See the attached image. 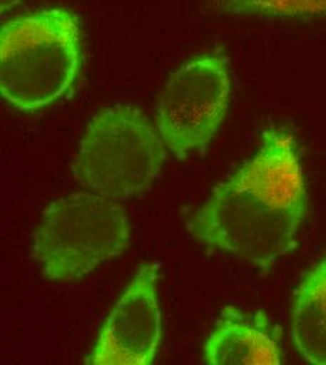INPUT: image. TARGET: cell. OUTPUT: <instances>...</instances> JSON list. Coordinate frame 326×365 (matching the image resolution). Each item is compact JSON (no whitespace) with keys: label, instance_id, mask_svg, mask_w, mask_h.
<instances>
[{"label":"cell","instance_id":"6da1fadb","mask_svg":"<svg viewBox=\"0 0 326 365\" xmlns=\"http://www.w3.org/2000/svg\"><path fill=\"white\" fill-rule=\"evenodd\" d=\"M307 210V185L292 134L263 133L258 153L218 184L194 214V237L268 270L297 246Z\"/></svg>","mask_w":326,"mask_h":365},{"label":"cell","instance_id":"7a4b0ae2","mask_svg":"<svg viewBox=\"0 0 326 365\" xmlns=\"http://www.w3.org/2000/svg\"><path fill=\"white\" fill-rule=\"evenodd\" d=\"M83 59L79 17L51 7L16 17L0 31V91L20 111L56 103L75 86Z\"/></svg>","mask_w":326,"mask_h":365},{"label":"cell","instance_id":"3957f363","mask_svg":"<svg viewBox=\"0 0 326 365\" xmlns=\"http://www.w3.org/2000/svg\"><path fill=\"white\" fill-rule=\"evenodd\" d=\"M123 207L97 192H72L52 201L33 236V257L51 281H79L130 246Z\"/></svg>","mask_w":326,"mask_h":365},{"label":"cell","instance_id":"277c9868","mask_svg":"<svg viewBox=\"0 0 326 365\" xmlns=\"http://www.w3.org/2000/svg\"><path fill=\"white\" fill-rule=\"evenodd\" d=\"M165 148L156 125L141 108L113 106L88 124L72 172L82 187L126 201L145 194L161 176Z\"/></svg>","mask_w":326,"mask_h":365},{"label":"cell","instance_id":"5b68a950","mask_svg":"<svg viewBox=\"0 0 326 365\" xmlns=\"http://www.w3.org/2000/svg\"><path fill=\"white\" fill-rule=\"evenodd\" d=\"M227 61L203 55L170 75L161 91L155 123L166 148L180 159L205 149L218 133L230 106Z\"/></svg>","mask_w":326,"mask_h":365},{"label":"cell","instance_id":"8992f818","mask_svg":"<svg viewBox=\"0 0 326 365\" xmlns=\"http://www.w3.org/2000/svg\"><path fill=\"white\" fill-rule=\"evenodd\" d=\"M159 263H143L103 324L91 365H149L161 339L162 315L158 299Z\"/></svg>","mask_w":326,"mask_h":365},{"label":"cell","instance_id":"52a82bcc","mask_svg":"<svg viewBox=\"0 0 326 365\" xmlns=\"http://www.w3.org/2000/svg\"><path fill=\"white\" fill-rule=\"evenodd\" d=\"M281 331L263 312L225 307L208 334L204 361L210 365H280Z\"/></svg>","mask_w":326,"mask_h":365},{"label":"cell","instance_id":"ba28073f","mask_svg":"<svg viewBox=\"0 0 326 365\" xmlns=\"http://www.w3.org/2000/svg\"><path fill=\"white\" fill-rule=\"evenodd\" d=\"M291 334L302 359L311 364L326 365V259L295 291Z\"/></svg>","mask_w":326,"mask_h":365},{"label":"cell","instance_id":"9c48e42d","mask_svg":"<svg viewBox=\"0 0 326 365\" xmlns=\"http://www.w3.org/2000/svg\"><path fill=\"white\" fill-rule=\"evenodd\" d=\"M210 6L224 14H258L297 17L326 14V0H208Z\"/></svg>","mask_w":326,"mask_h":365},{"label":"cell","instance_id":"30bf717a","mask_svg":"<svg viewBox=\"0 0 326 365\" xmlns=\"http://www.w3.org/2000/svg\"><path fill=\"white\" fill-rule=\"evenodd\" d=\"M20 0H1V14L7 10H10L13 6H16Z\"/></svg>","mask_w":326,"mask_h":365}]
</instances>
